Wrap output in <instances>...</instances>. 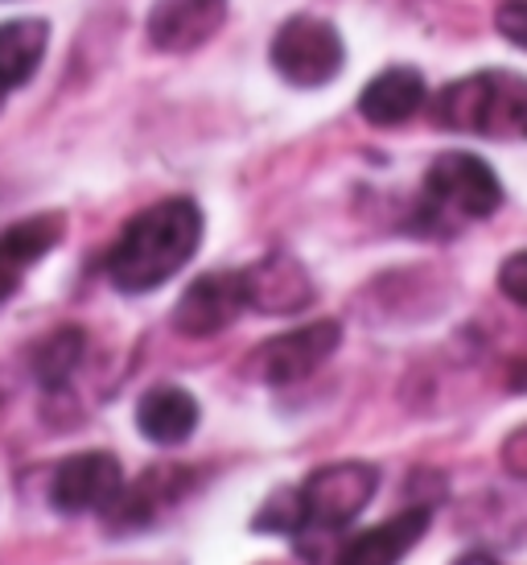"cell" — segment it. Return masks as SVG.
Returning <instances> with one entry per match:
<instances>
[{
  "label": "cell",
  "mask_w": 527,
  "mask_h": 565,
  "mask_svg": "<svg viewBox=\"0 0 527 565\" xmlns=\"http://www.w3.org/2000/svg\"><path fill=\"white\" fill-rule=\"evenodd\" d=\"M495 25L512 46L527 50V0H512V4H503V9L495 13Z\"/></svg>",
  "instance_id": "ffe728a7"
},
{
  "label": "cell",
  "mask_w": 527,
  "mask_h": 565,
  "mask_svg": "<svg viewBox=\"0 0 527 565\" xmlns=\"http://www.w3.org/2000/svg\"><path fill=\"white\" fill-rule=\"evenodd\" d=\"M379 491V467L375 462H326L301 483V503H305V533H338L358 512L375 500Z\"/></svg>",
  "instance_id": "5b68a950"
},
{
  "label": "cell",
  "mask_w": 527,
  "mask_h": 565,
  "mask_svg": "<svg viewBox=\"0 0 527 565\" xmlns=\"http://www.w3.org/2000/svg\"><path fill=\"white\" fill-rule=\"evenodd\" d=\"M429 520H433V512L424 503H412L384 524L351 536L338 550V565H400L420 545V536L429 533Z\"/></svg>",
  "instance_id": "7c38bea8"
},
{
  "label": "cell",
  "mask_w": 527,
  "mask_h": 565,
  "mask_svg": "<svg viewBox=\"0 0 527 565\" xmlns=\"http://www.w3.org/2000/svg\"><path fill=\"white\" fill-rule=\"evenodd\" d=\"M244 289H248V310L268 318L301 315L318 298L313 294V277L289 252H268L256 265L244 268Z\"/></svg>",
  "instance_id": "9c48e42d"
},
{
  "label": "cell",
  "mask_w": 527,
  "mask_h": 565,
  "mask_svg": "<svg viewBox=\"0 0 527 565\" xmlns=\"http://www.w3.org/2000/svg\"><path fill=\"white\" fill-rule=\"evenodd\" d=\"M202 211L194 199H161L125 223L108 252V281L128 294H153L194 260L202 244Z\"/></svg>",
  "instance_id": "6da1fadb"
},
{
  "label": "cell",
  "mask_w": 527,
  "mask_h": 565,
  "mask_svg": "<svg viewBox=\"0 0 527 565\" xmlns=\"http://www.w3.org/2000/svg\"><path fill=\"white\" fill-rule=\"evenodd\" d=\"M256 533L272 536H301L305 533V503H301V487H280L260 503V512L251 520Z\"/></svg>",
  "instance_id": "ac0fdd59"
},
{
  "label": "cell",
  "mask_w": 527,
  "mask_h": 565,
  "mask_svg": "<svg viewBox=\"0 0 527 565\" xmlns=\"http://www.w3.org/2000/svg\"><path fill=\"white\" fill-rule=\"evenodd\" d=\"M244 310H248L244 268H218L186 285V294L173 306V327L186 339H211V334H223Z\"/></svg>",
  "instance_id": "ba28073f"
},
{
  "label": "cell",
  "mask_w": 527,
  "mask_h": 565,
  "mask_svg": "<svg viewBox=\"0 0 527 565\" xmlns=\"http://www.w3.org/2000/svg\"><path fill=\"white\" fill-rule=\"evenodd\" d=\"M202 408L182 384H157L137 401V429L153 446H182L198 429Z\"/></svg>",
  "instance_id": "9a60e30c"
},
{
  "label": "cell",
  "mask_w": 527,
  "mask_h": 565,
  "mask_svg": "<svg viewBox=\"0 0 527 565\" xmlns=\"http://www.w3.org/2000/svg\"><path fill=\"white\" fill-rule=\"evenodd\" d=\"M4 92H9V87H4V83H0V108H4Z\"/></svg>",
  "instance_id": "cb8c5ba5"
},
{
  "label": "cell",
  "mask_w": 527,
  "mask_h": 565,
  "mask_svg": "<svg viewBox=\"0 0 527 565\" xmlns=\"http://www.w3.org/2000/svg\"><path fill=\"white\" fill-rule=\"evenodd\" d=\"M498 294L527 310V248L512 252V256L498 265Z\"/></svg>",
  "instance_id": "d6986e66"
},
{
  "label": "cell",
  "mask_w": 527,
  "mask_h": 565,
  "mask_svg": "<svg viewBox=\"0 0 527 565\" xmlns=\"http://www.w3.org/2000/svg\"><path fill=\"white\" fill-rule=\"evenodd\" d=\"M429 99V87H424V75L412 71V66H388L379 71L363 95H358V116L375 128H400L408 125Z\"/></svg>",
  "instance_id": "5bb4252c"
},
{
  "label": "cell",
  "mask_w": 527,
  "mask_h": 565,
  "mask_svg": "<svg viewBox=\"0 0 527 565\" xmlns=\"http://www.w3.org/2000/svg\"><path fill=\"white\" fill-rule=\"evenodd\" d=\"M512 393H527V360H524V363H515V372H512Z\"/></svg>",
  "instance_id": "603a6c76"
},
{
  "label": "cell",
  "mask_w": 527,
  "mask_h": 565,
  "mask_svg": "<svg viewBox=\"0 0 527 565\" xmlns=\"http://www.w3.org/2000/svg\"><path fill=\"white\" fill-rule=\"evenodd\" d=\"M125 491V467L108 450H83L63 458L50 475V508L58 516H87L108 512Z\"/></svg>",
  "instance_id": "52a82bcc"
},
{
  "label": "cell",
  "mask_w": 527,
  "mask_h": 565,
  "mask_svg": "<svg viewBox=\"0 0 527 565\" xmlns=\"http://www.w3.org/2000/svg\"><path fill=\"white\" fill-rule=\"evenodd\" d=\"M498 458H503V471L512 475V479H524V483H527V425H519L515 434H507V438H503V450H498Z\"/></svg>",
  "instance_id": "44dd1931"
},
{
  "label": "cell",
  "mask_w": 527,
  "mask_h": 565,
  "mask_svg": "<svg viewBox=\"0 0 527 565\" xmlns=\"http://www.w3.org/2000/svg\"><path fill=\"white\" fill-rule=\"evenodd\" d=\"M338 347H342V322L318 318V322H305V327H293L284 330V334H277V339H268L251 355V376L260 380V384L284 388V384L313 376Z\"/></svg>",
  "instance_id": "8992f818"
},
{
  "label": "cell",
  "mask_w": 527,
  "mask_h": 565,
  "mask_svg": "<svg viewBox=\"0 0 527 565\" xmlns=\"http://www.w3.org/2000/svg\"><path fill=\"white\" fill-rule=\"evenodd\" d=\"M433 125L470 132L486 141H524L527 137V75L478 71L441 87L433 99Z\"/></svg>",
  "instance_id": "7a4b0ae2"
},
{
  "label": "cell",
  "mask_w": 527,
  "mask_h": 565,
  "mask_svg": "<svg viewBox=\"0 0 527 565\" xmlns=\"http://www.w3.org/2000/svg\"><path fill=\"white\" fill-rule=\"evenodd\" d=\"M227 21V0H157L149 9V42L161 54H190L206 46Z\"/></svg>",
  "instance_id": "8fae6325"
},
{
  "label": "cell",
  "mask_w": 527,
  "mask_h": 565,
  "mask_svg": "<svg viewBox=\"0 0 527 565\" xmlns=\"http://www.w3.org/2000/svg\"><path fill=\"white\" fill-rule=\"evenodd\" d=\"M83 355H87V334H83V330H78V327L50 330L46 339L30 351L33 380H37L46 393H63L66 384L75 380Z\"/></svg>",
  "instance_id": "e0dca14e"
},
{
  "label": "cell",
  "mask_w": 527,
  "mask_h": 565,
  "mask_svg": "<svg viewBox=\"0 0 527 565\" xmlns=\"http://www.w3.org/2000/svg\"><path fill=\"white\" fill-rule=\"evenodd\" d=\"M272 71L293 87H326L346 66V42L322 17H289L272 38Z\"/></svg>",
  "instance_id": "277c9868"
},
{
  "label": "cell",
  "mask_w": 527,
  "mask_h": 565,
  "mask_svg": "<svg viewBox=\"0 0 527 565\" xmlns=\"http://www.w3.org/2000/svg\"><path fill=\"white\" fill-rule=\"evenodd\" d=\"M194 487V471L190 467H153L144 471L137 483H125V491L116 495L108 512V533H140L170 512L173 503Z\"/></svg>",
  "instance_id": "30bf717a"
},
{
  "label": "cell",
  "mask_w": 527,
  "mask_h": 565,
  "mask_svg": "<svg viewBox=\"0 0 527 565\" xmlns=\"http://www.w3.org/2000/svg\"><path fill=\"white\" fill-rule=\"evenodd\" d=\"M66 236V220L54 211V215H30V220L13 223L9 232H0V306L13 298L21 277L30 273L42 256L63 244Z\"/></svg>",
  "instance_id": "4fadbf2b"
},
{
  "label": "cell",
  "mask_w": 527,
  "mask_h": 565,
  "mask_svg": "<svg viewBox=\"0 0 527 565\" xmlns=\"http://www.w3.org/2000/svg\"><path fill=\"white\" fill-rule=\"evenodd\" d=\"M453 565H498V557H491L486 550H470V553H462Z\"/></svg>",
  "instance_id": "7402d4cb"
},
{
  "label": "cell",
  "mask_w": 527,
  "mask_h": 565,
  "mask_svg": "<svg viewBox=\"0 0 527 565\" xmlns=\"http://www.w3.org/2000/svg\"><path fill=\"white\" fill-rule=\"evenodd\" d=\"M503 206V182L498 173L474 153H441L424 173V203L417 220L437 223L445 232L450 220H491Z\"/></svg>",
  "instance_id": "3957f363"
},
{
  "label": "cell",
  "mask_w": 527,
  "mask_h": 565,
  "mask_svg": "<svg viewBox=\"0 0 527 565\" xmlns=\"http://www.w3.org/2000/svg\"><path fill=\"white\" fill-rule=\"evenodd\" d=\"M50 25L42 17H21L0 25V83L13 92L37 75V66L46 58Z\"/></svg>",
  "instance_id": "2e32d148"
}]
</instances>
